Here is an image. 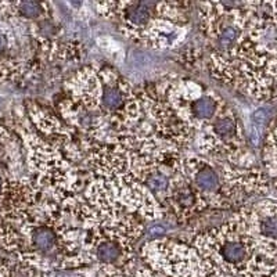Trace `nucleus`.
<instances>
[{
  "label": "nucleus",
  "mask_w": 277,
  "mask_h": 277,
  "mask_svg": "<svg viewBox=\"0 0 277 277\" xmlns=\"http://www.w3.org/2000/svg\"><path fill=\"white\" fill-rule=\"evenodd\" d=\"M177 172L197 194L203 207L219 205L223 200L231 197L230 193L225 190V180H222L215 166L204 158L180 160Z\"/></svg>",
  "instance_id": "f257e3e1"
},
{
  "label": "nucleus",
  "mask_w": 277,
  "mask_h": 277,
  "mask_svg": "<svg viewBox=\"0 0 277 277\" xmlns=\"http://www.w3.org/2000/svg\"><path fill=\"white\" fill-rule=\"evenodd\" d=\"M244 146V136L240 122L230 108L221 114L204 128V137L201 140V150L205 152L239 155Z\"/></svg>",
  "instance_id": "f03ea898"
},
{
  "label": "nucleus",
  "mask_w": 277,
  "mask_h": 277,
  "mask_svg": "<svg viewBox=\"0 0 277 277\" xmlns=\"http://www.w3.org/2000/svg\"><path fill=\"white\" fill-rule=\"evenodd\" d=\"M263 162L268 169L269 175L272 177L273 185L277 189V120L274 126L268 133L265 140V150H263Z\"/></svg>",
  "instance_id": "7ed1b4c3"
},
{
  "label": "nucleus",
  "mask_w": 277,
  "mask_h": 277,
  "mask_svg": "<svg viewBox=\"0 0 277 277\" xmlns=\"http://www.w3.org/2000/svg\"><path fill=\"white\" fill-rule=\"evenodd\" d=\"M11 15H18L25 19H36L46 13L47 5L39 2H19V3H7Z\"/></svg>",
  "instance_id": "20e7f679"
},
{
  "label": "nucleus",
  "mask_w": 277,
  "mask_h": 277,
  "mask_svg": "<svg viewBox=\"0 0 277 277\" xmlns=\"http://www.w3.org/2000/svg\"><path fill=\"white\" fill-rule=\"evenodd\" d=\"M0 277H13V274L10 272V269L7 268L2 261H0Z\"/></svg>",
  "instance_id": "39448f33"
},
{
  "label": "nucleus",
  "mask_w": 277,
  "mask_h": 277,
  "mask_svg": "<svg viewBox=\"0 0 277 277\" xmlns=\"http://www.w3.org/2000/svg\"><path fill=\"white\" fill-rule=\"evenodd\" d=\"M270 277H277V263L274 265V272H273V274Z\"/></svg>",
  "instance_id": "423d86ee"
},
{
  "label": "nucleus",
  "mask_w": 277,
  "mask_h": 277,
  "mask_svg": "<svg viewBox=\"0 0 277 277\" xmlns=\"http://www.w3.org/2000/svg\"><path fill=\"white\" fill-rule=\"evenodd\" d=\"M3 183H5V182H3L2 176H0V191H2V189H3Z\"/></svg>",
  "instance_id": "0eeeda50"
}]
</instances>
